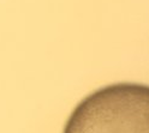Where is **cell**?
I'll list each match as a JSON object with an SVG mask.
<instances>
[{"label": "cell", "instance_id": "cell-1", "mask_svg": "<svg viewBox=\"0 0 149 133\" xmlns=\"http://www.w3.org/2000/svg\"><path fill=\"white\" fill-rule=\"evenodd\" d=\"M63 133H149V85L120 82L87 95Z\"/></svg>", "mask_w": 149, "mask_h": 133}]
</instances>
